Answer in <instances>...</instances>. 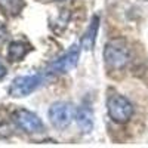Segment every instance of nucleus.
I'll list each match as a JSON object with an SVG mask.
<instances>
[{
	"instance_id": "1",
	"label": "nucleus",
	"mask_w": 148,
	"mask_h": 148,
	"mask_svg": "<svg viewBox=\"0 0 148 148\" xmlns=\"http://www.w3.org/2000/svg\"><path fill=\"white\" fill-rule=\"evenodd\" d=\"M105 65L110 70H121L125 68L130 59V49L125 39H113L105 45L104 49Z\"/></svg>"
},
{
	"instance_id": "2",
	"label": "nucleus",
	"mask_w": 148,
	"mask_h": 148,
	"mask_svg": "<svg viewBox=\"0 0 148 148\" xmlns=\"http://www.w3.org/2000/svg\"><path fill=\"white\" fill-rule=\"evenodd\" d=\"M47 80L46 74H30V76H19L14 79L10 88H9V95L14 98H24L28 96L33 92H36L39 88L45 84Z\"/></svg>"
},
{
	"instance_id": "3",
	"label": "nucleus",
	"mask_w": 148,
	"mask_h": 148,
	"mask_svg": "<svg viewBox=\"0 0 148 148\" xmlns=\"http://www.w3.org/2000/svg\"><path fill=\"white\" fill-rule=\"evenodd\" d=\"M107 110L111 120L116 123H127L133 116V105L121 95H111L107 101Z\"/></svg>"
},
{
	"instance_id": "4",
	"label": "nucleus",
	"mask_w": 148,
	"mask_h": 148,
	"mask_svg": "<svg viewBox=\"0 0 148 148\" xmlns=\"http://www.w3.org/2000/svg\"><path fill=\"white\" fill-rule=\"evenodd\" d=\"M76 119V108L70 102L59 101L49 108V120L58 129H65Z\"/></svg>"
},
{
	"instance_id": "5",
	"label": "nucleus",
	"mask_w": 148,
	"mask_h": 148,
	"mask_svg": "<svg viewBox=\"0 0 148 148\" xmlns=\"http://www.w3.org/2000/svg\"><path fill=\"white\" fill-rule=\"evenodd\" d=\"M14 121L16 126L27 133H40L45 130V125L40 120V117L34 114L33 111H28L25 108H19L14 113Z\"/></svg>"
},
{
	"instance_id": "6",
	"label": "nucleus",
	"mask_w": 148,
	"mask_h": 148,
	"mask_svg": "<svg viewBox=\"0 0 148 148\" xmlns=\"http://www.w3.org/2000/svg\"><path fill=\"white\" fill-rule=\"evenodd\" d=\"M79 59H80V47L77 45H73L68 52H65L62 56H59L58 59H55L53 62L47 67V73L46 74L68 73V71H71L74 67L77 65Z\"/></svg>"
},
{
	"instance_id": "7",
	"label": "nucleus",
	"mask_w": 148,
	"mask_h": 148,
	"mask_svg": "<svg viewBox=\"0 0 148 148\" xmlns=\"http://www.w3.org/2000/svg\"><path fill=\"white\" fill-rule=\"evenodd\" d=\"M30 51H31V46L28 43L21 40H14L8 47V58L12 62H18V61H22L25 58Z\"/></svg>"
},
{
	"instance_id": "8",
	"label": "nucleus",
	"mask_w": 148,
	"mask_h": 148,
	"mask_svg": "<svg viewBox=\"0 0 148 148\" xmlns=\"http://www.w3.org/2000/svg\"><path fill=\"white\" fill-rule=\"evenodd\" d=\"M98 28H99V16L95 15L89 24V27L86 28L83 37H82V47H84L86 51H90L95 46V40H96V34H98Z\"/></svg>"
},
{
	"instance_id": "9",
	"label": "nucleus",
	"mask_w": 148,
	"mask_h": 148,
	"mask_svg": "<svg viewBox=\"0 0 148 148\" xmlns=\"http://www.w3.org/2000/svg\"><path fill=\"white\" fill-rule=\"evenodd\" d=\"M76 120H77L79 127L84 133H88L93 129V114L88 107H80L76 111Z\"/></svg>"
},
{
	"instance_id": "10",
	"label": "nucleus",
	"mask_w": 148,
	"mask_h": 148,
	"mask_svg": "<svg viewBox=\"0 0 148 148\" xmlns=\"http://www.w3.org/2000/svg\"><path fill=\"white\" fill-rule=\"evenodd\" d=\"M24 6H25L24 0H0V10H2L3 15L9 18L18 16Z\"/></svg>"
},
{
	"instance_id": "11",
	"label": "nucleus",
	"mask_w": 148,
	"mask_h": 148,
	"mask_svg": "<svg viewBox=\"0 0 148 148\" xmlns=\"http://www.w3.org/2000/svg\"><path fill=\"white\" fill-rule=\"evenodd\" d=\"M8 36H9V33H8V27L5 25L2 21H0V43H3V42L8 39Z\"/></svg>"
},
{
	"instance_id": "12",
	"label": "nucleus",
	"mask_w": 148,
	"mask_h": 148,
	"mask_svg": "<svg viewBox=\"0 0 148 148\" xmlns=\"http://www.w3.org/2000/svg\"><path fill=\"white\" fill-rule=\"evenodd\" d=\"M5 76H6V67L0 62V79H3Z\"/></svg>"
},
{
	"instance_id": "13",
	"label": "nucleus",
	"mask_w": 148,
	"mask_h": 148,
	"mask_svg": "<svg viewBox=\"0 0 148 148\" xmlns=\"http://www.w3.org/2000/svg\"><path fill=\"white\" fill-rule=\"evenodd\" d=\"M56 2H65V0H56Z\"/></svg>"
},
{
	"instance_id": "14",
	"label": "nucleus",
	"mask_w": 148,
	"mask_h": 148,
	"mask_svg": "<svg viewBox=\"0 0 148 148\" xmlns=\"http://www.w3.org/2000/svg\"><path fill=\"white\" fill-rule=\"evenodd\" d=\"M147 2H148V0H147Z\"/></svg>"
}]
</instances>
